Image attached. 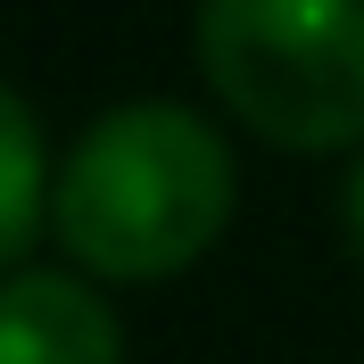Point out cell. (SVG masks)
Segmentation results:
<instances>
[{"mask_svg": "<svg viewBox=\"0 0 364 364\" xmlns=\"http://www.w3.org/2000/svg\"><path fill=\"white\" fill-rule=\"evenodd\" d=\"M232 199L240 174L224 133L182 100H133L58 158L50 232L100 282H166L224 240Z\"/></svg>", "mask_w": 364, "mask_h": 364, "instance_id": "6da1fadb", "label": "cell"}, {"mask_svg": "<svg viewBox=\"0 0 364 364\" xmlns=\"http://www.w3.org/2000/svg\"><path fill=\"white\" fill-rule=\"evenodd\" d=\"M348 240H356V257H364V166L348 174Z\"/></svg>", "mask_w": 364, "mask_h": 364, "instance_id": "5b68a950", "label": "cell"}, {"mask_svg": "<svg viewBox=\"0 0 364 364\" xmlns=\"http://www.w3.org/2000/svg\"><path fill=\"white\" fill-rule=\"evenodd\" d=\"M0 364H124V323L83 273H9Z\"/></svg>", "mask_w": 364, "mask_h": 364, "instance_id": "3957f363", "label": "cell"}, {"mask_svg": "<svg viewBox=\"0 0 364 364\" xmlns=\"http://www.w3.org/2000/svg\"><path fill=\"white\" fill-rule=\"evenodd\" d=\"M50 215V149H42V124L17 91L0 83V265H17L33 249V232Z\"/></svg>", "mask_w": 364, "mask_h": 364, "instance_id": "277c9868", "label": "cell"}, {"mask_svg": "<svg viewBox=\"0 0 364 364\" xmlns=\"http://www.w3.org/2000/svg\"><path fill=\"white\" fill-rule=\"evenodd\" d=\"M199 67L273 149L364 141V0H199Z\"/></svg>", "mask_w": 364, "mask_h": 364, "instance_id": "7a4b0ae2", "label": "cell"}]
</instances>
